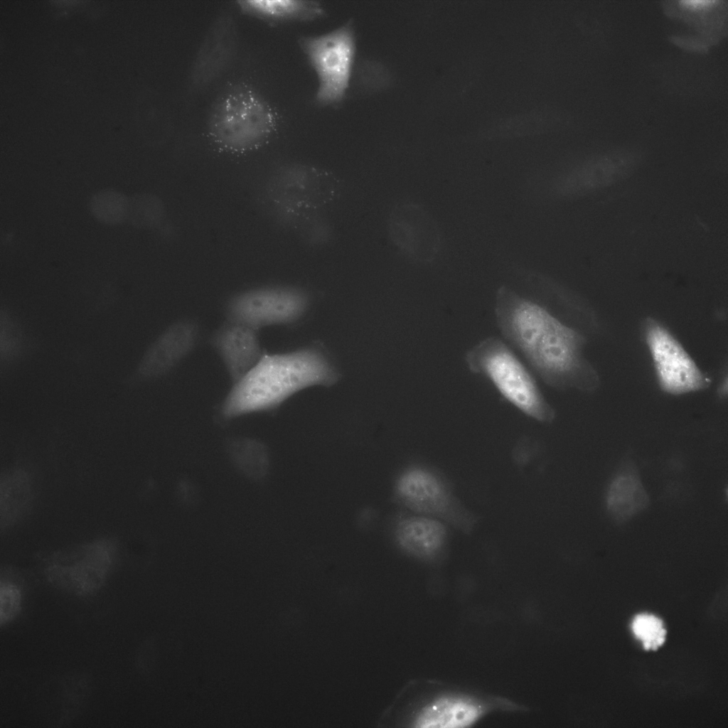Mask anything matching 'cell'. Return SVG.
<instances>
[{
	"instance_id": "6",
	"label": "cell",
	"mask_w": 728,
	"mask_h": 728,
	"mask_svg": "<svg viewBox=\"0 0 728 728\" xmlns=\"http://www.w3.org/2000/svg\"><path fill=\"white\" fill-rule=\"evenodd\" d=\"M117 552L114 539L98 538L43 555V572L59 590L79 596H90L107 581Z\"/></svg>"
},
{
	"instance_id": "4",
	"label": "cell",
	"mask_w": 728,
	"mask_h": 728,
	"mask_svg": "<svg viewBox=\"0 0 728 728\" xmlns=\"http://www.w3.org/2000/svg\"><path fill=\"white\" fill-rule=\"evenodd\" d=\"M275 113L252 86L242 82L225 87L214 100L208 117V133L220 148L233 153L262 146L275 131Z\"/></svg>"
},
{
	"instance_id": "2",
	"label": "cell",
	"mask_w": 728,
	"mask_h": 728,
	"mask_svg": "<svg viewBox=\"0 0 728 728\" xmlns=\"http://www.w3.org/2000/svg\"><path fill=\"white\" fill-rule=\"evenodd\" d=\"M334 380L333 368L314 350L263 353L257 363L232 384L219 407L218 415L228 422L246 414L271 412L304 389Z\"/></svg>"
},
{
	"instance_id": "21",
	"label": "cell",
	"mask_w": 728,
	"mask_h": 728,
	"mask_svg": "<svg viewBox=\"0 0 728 728\" xmlns=\"http://www.w3.org/2000/svg\"><path fill=\"white\" fill-rule=\"evenodd\" d=\"M237 3L247 14L270 22L311 21L326 12L315 0H240Z\"/></svg>"
},
{
	"instance_id": "13",
	"label": "cell",
	"mask_w": 728,
	"mask_h": 728,
	"mask_svg": "<svg viewBox=\"0 0 728 728\" xmlns=\"http://www.w3.org/2000/svg\"><path fill=\"white\" fill-rule=\"evenodd\" d=\"M210 344L222 360L232 384L242 378L263 354L258 330L228 319L213 332Z\"/></svg>"
},
{
	"instance_id": "11",
	"label": "cell",
	"mask_w": 728,
	"mask_h": 728,
	"mask_svg": "<svg viewBox=\"0 0 728 728\" xmlns=\"http://www.w3.org/2000/svg\"><path fill=\"white\" fill-rule=\"evenodd\" d=\"M388 228L394 244L414 261L430 262L439 252L438 228L430 215L418 204H397L390 214Z\"/></svg>"
},
{
	"instance_id": "7",
	"label": "cell",
	"mask_w": 728,
	"mask_h": 728,
	"mask_svg": "<svg viewBox=\"0 0 728 728\" xmlns=\"http://www.w3.org/2000/svg\"><path fill=\"white\" fill-rule=\"evenodd\" d=\"M299 45L316 73V100L321 104L341 101L351 78L355 55V36L348 21L326 33L302 36Z\"/></svg>"
},
{
	"instance_id": "1",
	"label": "cell",
	"mask_w": 728,
	"mask_h": 728,
	"mask_svg": "<svg viewBox=\"0 0 728 728\" xmlns=\"http://www.w3.org/2000/svg\"><path fill=\"white\" fill-rule=\"evenodd\" d=\"M494 314L503 339L546 385L559 391L592 387L594 371L584 357L585 338L545 296L503 285L496 294Z\"/></svg>"
},
{
	"instance_id": "15",
	"label": "cell",
	"mask_w": 728,
	"mask_h": 728,
	"mask_svg": "<svg viewBox=\"0 0 728 728\" xmlns=\"http://www.w3.org/2000/svg\"><path fill=\"white\" fill-rule=\"evenodd\" d=\"M238 41L236 22L229 14L218 16L209 28L192 66L191 79L203 86L215 79L233 56Z\"/></svg>"
},
{
	"instance_id": "24",
	"label": "cell",
	"mask_w": 728,
	"mask_h": 728,
	"mask_svg": "<svg viewBox=\"0 0 728 728\" xmlns=\"http://www.w3.org/2000/svg\"><path fill=\"white\" fill-rule=\"evenodd\" d=\"M161 208L159 200L148 193L129 196L127 223L133 227L144 229L154 226L159 221Z\"/></svg>"
},
{
	"instance_id": "18",
	"label": "cell",
	"mask_w": 728,
	"mask_h": 728,
	"mask_svg": "<svg viewBox=\"0 0 728 728\" xmlns=\"http://www.w3.org/2000/svg\"><path fill=\"white\" fill-rule=\"evenodd\" d=\"M631 172V168L622 162L594 161L557 176L552 190L567 197L596 193L621 183Z\"/></svg>"
},
{
	"instance_id": "14",
	"label": "cell",
	"mask_w": 728,
	"mask_h": 728,
	"mask_svg": "<svg viewBox=\"0 0 728 728\" xmlns=\"http://www.w3.org/2000/svg\"><path fill=\"white\" fill-rule=\"evenodd\" d=\"M199 331L191 319L178 320L168 326L143 356L138 368L140 375L154 378L171 370L194 348Z\"/></svg>"
},
{
	"instance_id": "19",
	"label": "cell",
	"mask_w": 728,
	"mask_h": 728,
	"mask_svg": "<svg viewBox=\"0 0 728 728\" xmlns=\"http://www.w3.org/2000/svg\"><path fill=\"white\" fill-rule=\"evenodd\" d=\"M560 112L550 105H544L532 110L493 120L470 137L488 139L526 135L550 131L561 122Z\"/></svg>"
},
{
	"instance_id": "27",
	"label": "cell",
	"mask_w": 728,
	"mask_h": 728,
	"mask_svg": "<svg viewBox=\"0 0 728 728\" xmlns=\"http://www.w3.org/2000/svg\"><path fill=\"white\" fill-rule=\"evenodd\" d=\"M714 2L712 0H685L682 1V3L689 4L690 6H698V5H706Z\"/></svg>"
},
{
	"instance_id": "17",
	"label": "cell",
	"mask_w": 728,
	"mask_h": 728,
	"mask_svg": "<svg viewBox=\"0 0 728 728\" xmlns=\"http://www.w3.org/2000/svg\"><path fill=\"white\" fill-rule=\"evenodd\" d=\"M486 710V705L471 695L444 693L422 705L412 723L418 728H465L478 722Z\"/></svg>"
},
{
	"instance_id": "12",
	"label": "cell",
	"mask_w": 728,
	"mask_h": 728,
	"mask_svg": "<svg viewBox=\"0 0 728 728\" xmlns=\"http://www.w3.org/2000/svg\"><path fill=\"white\" fill-rule=\"evenodd\" d=\"M287 202L292 210L312 213L335 200L342 185L338 178L322 168L292 165L280 173Z\"/></svg>"
},
{
	"instance_id": "25",
	"label": "cell",
	"mask_w": 728,
	"mask_h": 728,
	"mask_svg": "<svg viewBox=\"0 0 728 728\" xmlns=\"http://www.w3.org/2000/svg\"><path fill=\"white\" fill-rule=\"evenodd\" d=\"M632 629L646 650H656L665 641L666 631L663 623L653 615H638L633 621Z\"/></svg>"
},
{
	"instance_id": "26",
	"label": "cell",
	"mask_w": 728,
	"mask_h": 728,
	"mask_svg": "<svg viewBox=\"0 0 728 728\" xmlns=\"http://www.w3.org/2000/svg\"><path fill=\"white\" fill-rule=\"evenodd\" d=\"M22 591L18 584L9 579L0 583V625L4 626L14 620L21 609Z\"/></svg>"
},
{
	"instance_id": "9",
	"label": "cell",
	"mask_w": 728,
	"mask_h": 728,
	"mask_svg": "<svg viewBox=\"0 0 728 728\" xmlns=\"http://www.w3.org/2000/svg\"><path fill=\"white\" fill-rule=\"evenodd\" d=\"M306 306V297L301 291L286 286L265 285L230 296L225 304V314L228 320L259 330L295 322L303 315Z\"/></svg>"
},
{
	"instance_id": "5",
	"label": "cell",
	"mask_w": 728,
	"mask_h": 728,
	"mask_svg": "<svg viewBox=\"0 0 728 728\" xmlns=\"http://www.w3.org/2000/svg\"><path fill=\"white\" fill-rule=\"evenodd\" d=\"M391 498L402 510L438 518L466 534L480 519L455 496L451 483L440 471L422 462L410 463L397 471Z\"/></svg>"
},
{
	"instance_id": "23",
	"label": "cell",
	"mask_w": 728,
	"mask_h": 728,
	"mask_svg": "<svg viewBox=\"0 0 728 728\" xmlns=\"http://www.w3.org/2000/svg\"><path fill=\"white\" fill-rule=\"evenodd\" d=\"M129 196L114 189H103L90 198L88 208L100 223L117 225L127 221Z\"/></svg>"
},
{
	"instance_id": "3",
	"label": "cell",
	"mask_w": 728,
	"mask_h": 728,
	"mask_svg": "<svg viewBox=\"0 0 728 728\" xmlns=\"http://www.w3.org/2000/svg\"><path fill=\"white\" fill-rule=\"evenodd\" d=\"M468 370L488 380L501 397L527 417L552 423L556 410L540 390L532 372L503 338L486 337L464 354Z\"/></svg>"
},
{
	"instance_id": "22",
	"label": "cell",
	"mask_w": 728,
	"mask_h": 728,
	"mask_svg": "<svg viewBox=\"0 0 728 728\" xmlns=\"http://www.w3.org/2000/svg\"><path fill=\"white\" fill-rule=\"evenodd\" d=\"M225 451L235 468L252 481L263 480L270 466L269 449L262 441L235 437L225 442Z\"/></svg>"
},
{
	"instance_id": "8",
	"label": "cell",
	"mask_w": 728,
	"mask_h": 728,
	"mask_svg": "<svg viewBox=\"0 0 728 728\" xmlns=\"http://www.w3.org/2000/svg\"><path fill=\"white\" fill-rule=\"evenodd\" d=\"M644 336L658 385L663 392L680 395L702 390L710 385V380L663 324L655 319H648Z\"/></svg>"
},
{
	"instance_id": "20",
	"label": "cell",
	"mask_w": 728,
	"mask_h": 728,
	"mask_svg": "<svg viewBox=\"0 0 728 728\" xmlns=\"http://www.w3.org/2000/svg\"><path fill=\"white\" fill-rule=\"evenodd\" d=\"M31 474L23 468L6 471L1 477L0 520L1 530L21 520L30 509L34 495Z\"/></svg>"
},
{
	"instance_id": "16",
	"label": "cell",
	"mask_w": 728,
	"mask_h": 728,
	"mask_svg": "<svg viewBox=\"0 0 728 728\" xmlns=\"http://www.w3.org/2000/svg\"><path fill=\"white\" fill-rule=\"evenodd\" d=\"M650 498L645 489L638 467L627 457L609 481L604 494V505L609 518L622 525L646 510Z\"/></svg>"
},
{
	"instance_id": "10",
	"label": "cell",
	"mask_w": 728,
	"mask_h": 728,
	"mask_svg": "<svg viewBox=\"0 0 728 728\" xmlns=\"http://www.w3.org/2000/svg\"><path fill=\"white\" fill-rule=\"evenodd\" d=\"M390 533L401 553L423 563H438L448 551V527L438 518L401 509L393 517Z\"/></svg>"
}]
</instances>
